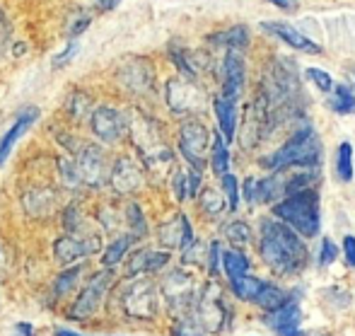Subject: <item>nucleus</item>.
Segmentation results:
<instances>
[{
    "label": "nucleus",
    "instance_id": "nucleus-42",
    "mask_svg": "<svg viewBox=\"0 0 355 336\" xmlns=\"http://www.w3.org/2000/svg\"><path fill=\"white\" fill-rule=\"evenodd\" d=\"M89 22H92V17H89L87 12H80V17H78V19H73V22L66 27V34H68V37H71V39L80 37V34H83L85 29L89 27Z\"/></svg>",
    "mask_w": 355,
    "mask_h": 336
},
{
    "label": "nucleus",
    "instance_id": "nucleus-10",
    "mask_svg": "<svg viewBox=\"0 0 355 336\" xmlns=\"http://www.w3.org/2000/svg\"><path fill=\"white\" fill-rule=\"evenodd\" d=\"M78 172L83 177V184L92 189H99L104 184H112V169L114 165L109 162L107 153L102 145H83V150L78 153Z\"/></svg>",
    "mask_w": 355,
    "mask_h": 336
},
{
    "label": "nucleus",
    "instance_id": "nucleus-29",
    "mask_svg": "<svg viewBox=\"0 0 355 336\" xmlns=\"http://www.w3.org/2000/svg\"><path fill=\"white\" fill-rule=\"evenodd\" d=\"M208 42H211V44H220V47H227L230 51H237V49H244L249 44V32H247V27L237 24V27H230L227 32L213 34Z\"/></svg>",
    "mask_w": 355,
    "mask_h": 336
},
{
    "label": "nucleus",
    "instance_id": "nucleus-19",
    "mask_svg": "<svg viewBox=\"0 0 355 336\" xmlns=\"http://www.w3.org/2000/svg\"><path fill=\"white\" fill-rule=\"evenodd\" d=\"M119 83L131 94H145L153 90V68L145 61H131L119 70Z\"/></svg>",
    "mask_w": 355,
    "mask_h": 336
},
{
    "label": "nucleus",
    "instance_id": "nucleus-9",
    "mask_svg": "<svg viewBox=\"0 0 355 336\" xmlns=\"http://www.w3.org/2000/svg\"><path fill=\"white\" fill-rule=\"evenodd\" d=\"M179 150H182L184 160L191 165V169L201 172L206 167L208 160V150H211V135H208L206 126L196 119H189L182 124L179 128Z\"/></svg>",
    "mask_w": 355,
    "mask_h": 336
},
{
    "label": "nucleus",
    "instance_id": "nucleus-39",
    "mask_svg": "<svg viewBox=\"0 0 355 336\" xmlns=\"http://www.w3.org/2000/svg\"><path fill=\"white\" fill-rule=\"evenodd\" d=\"M338 257V247L334 244V240L324 237L322 240V247H319V264L322 267H329V264H334Z\"/></svg>",
    "mask_w": 355,
    "mask_h": 336
},
{
    "label": "nucleus",
    "instance_id": "nucleus-27",
    "mask_svg": "<svg viewBox=\"0 0 355 336\" xmlns=\"http://www.w3.org/2000/svg\"><path fill=\"white\" fill-rule=\"evenodd\" d=\"M227 140H225L223 133L215 131L213 140H211V167L215 172V177H225L230 174V150H227Z\"/></svg>",
    "mask_w": 355,
    "mask_h": 336
},
{
    "label": "nucleus",
    "instance_id": "nucleus-23",
    "mask_svg": "<svg viewBox=\"0 0 355 336\" xmlns=\"http://www.w3.org/2000/svg\"><path fill=\"white\" fill-rule=\"evenodd\" d=\"M24 210L37 220H44L56 210V194L51 189H32L24 194Z\"/></svg>",
    "mask_w": 355,
    "mask_h": 336
},
{
    "label": "nucleus",
    "instance_id": "nucleus-40",
    "mask_svg": "<svg viewBox=\"0 0 355 336\" xmlns=\"http://www.w3.org/2000/svg\"><path fill=\"white\" fill-rule=\"evenodd\" d=\"M307 78L312 80L314 85H317L322 92H329V90L334 87V83H331V75L329 73H324V70H319V68H309L307 70Z\"/></svg>",
    "mask_w": 355,
    "mask_h": 336
},
{
    "label": "nucleus",
    "instance_id": "nucleus-7",
    "mask_svg": "<svg viewBox=\"0 0 355 336\" xmlns=\"http://www.w3.org/2000/svg\"><path fill=\"white\" fill-rule=\"evenodd\" d=\"M159 293H162L167 308L172 310L174 319L189 317V312L193 310L198 298L196 283H193V276L187 274L184 269H172L159 283Z\"/></svg>",
    "mask_w": 355,
    "mask_h": 336
},
{
    "label": "nucleus",
    "instance_id": "nucleus-13",
    "mask_svg": "<svg viewBox=\"0 0 355 336\" xmlns=\"http://www.w3.org/2000/svg\"><path fill=\"white\" fill-rule=\"evenodd\" d=\"M89 128L102 143H119L126 133L128 124L119 109L114 107H97L89 114Z\"/></svg>",
    "mask_w": 355,
    "mask_h": 336
},
{
    "label": "nucleus",
    "instance_id": "nucleus-2",
    "mask_svg": "<svg viewBox=\"0 0 355 336\" xmlns=\"http://www.w3.org/2000/svg\"><path fill=\"white\" fill-rule=\"evenodd\" d=\"M263 169H271L276 172H288L290 167H307L314 169L322 162V143H319V135L314 133L312 126L297 128L278 150H273L271 155H263L261 160Z\"/></svg>",
    "mask_w": 355,
    "mask_h": 336
},
{
    "label": "nucleus",
    "instance_id": "nucleus-49",
    "mask_svg": "<svg viewBox=\"0 0 355 336\" xmlns=\"http://www.w3.org/2000/svg\"><path fill=\"white\" fill-rule=\"evenodd\" d=\"M15 329H17V332H22L24 336H34V327H32V324H24V322H19Z\"/></svg>",
    "mask_w": 355,
    "mask_h": 336
},
{
    "label": "nucleus",
    "instance_id": "nucleus-5",
    "mask_svg": "<svg viewBox=\"0 0 355 336\" xmlns=\"http://www.w3.org/2000/svg\"><path fill=\"white\" fill-rule=\"evenodd\" d=\"M193 319L203 329V334H220L232 324V308L225 298V290L215 280H208L198 290L196 305H193Z\"/></svg>",
    "mask_w": 355,
    "mask_h": 336
},
{
    "label": "nucleus",
    "instance_id": "nucleus-28",
    "mask_svg": "<svg viewBox=\"0 0 355 336\" xmlns=\"http://www.w3.org/2000/svg\"><path fill=\"white\" fill-rule=\"evenodd\" d=\"M230 288H232V293H234V298H237V300H244V303H257L259 293H261V288H263V278L247 274L244 278L232 280V283H230Z\"/></svg>",
    "mask_w": 355,
    "mask_h": 336
},
{
    "label": "nucleus",
    "instance_id": "nucleus-8",
    "mask_svg": "<svg viewBox=\"0 0 355 336\" xmlns=\"http://www.w3.org/2000/svg\"><path fill=\"white\" fill-rule=\"evenodd\" d=\"M114 285V271L112 269H102L92 276V280H87L83 290H80L78 300L73 303L68 319L73 322H85L87 317H94L102 308L104 298H107L109 288Z\"/></svg>",
    "mask_w": 355,
    "mask_h": 336
},
{
    "label": "nucleus",
    "instance_id": "nucleus-14",
    "mask_svg": "<svg viewBox=\"0 0 355 336\" xmlns=\"http://www.w3.org/2000/svg\"><path fill=\"white\" fill-rule=\"evenodd\" d=\"M157 237H159V242H162L164 247L182 249V252H187V249L196 242V237H193V228H191V223H189V218L184 213L174 215V218H169L167 223L159 225Z\"/></svg>",
    "mask_w": 355,
    "mask_h": 336
},
{
    "label": "nucleus",
    "instance_id": "nucleus-17",
    "mask_svg": "<svg viewBox=\"0 0 355 336\" xmlns=\"http://www.w3.org/2000/svg\"><path fill=\"white\" fill-rule=\"evenodd\" d=\"M247 83V68H244V58L239 51H227L223 66V97L234 99L237 102L239 94Z\"/></svg>",
    "mask_w": 355,
    "mask_h": 336
},
{
    "label": "nucleus",
    "instance_id": "nucleus-45",
    "mask_svg": "<svg viewBox=\"0 0 355 336\" xmlns=\"http://www.w3.org/2000/svg\"><path fill=\"white\" fill-rule=\"evenodd\" d=\"M343 259L351 269H355V237L353 235H346L343 237Z\"/></svg>",
    "mask_w": 355,
    "mask_h": 336
},
{
    "label": "nucleus",
    "instance_id": "nucleus-1",
    "mask_svg": "<svg viewBox=\"0 0 355 336\" xmlns=\"http://www.w3.org/2000/svg\"><path fill=\"white\" fill-rule=\"evenodd\" d=\"M259 254L276 276H300L309 264V252L302 235H297L283 220L261 218Z\"/></svg>",
    "mask_w": 355,
    "mask_h": 336
},
{
    "label": "nucleus",
    "instance_id": "nucleus-30",
    "mask_svg": "<svg viewBox=\"0 0 355 336\" xmlns=\"http://www.w3.org/2000/svg\"><path fill=\"white\" fill-rule=\"evenodd\" d=\"M329 107L336 114H355V92L351 85H334V94L329 99Z\"/></svg>",
    "mask_w": 355,
    "mask_h": 336
},
{
    "label": "nucleus",
    "instance_id": "nucleus-21",
    "mask_svg": "<svg viewBox=\"0 0 355 336\" xmlns=\"http://www.w3.org/2000/svg\"><path fill=\"white\" fill-rule=\"evenodd\" d=\"M266 32L276 34L278 39H283L288 47H293L295 51H304V53H322V47H319L317 42H312V39H307L304 34H300L295 27H290V24L285 22H263L261 24Z\"/></svg>",
    "mask_w": 355,
    "mask_h": 336
},
{
    "label": "nucleus",
    "instance_id": "nucleus-47",
    "mask_svg": "<svg viewBox=\"0 0 355 336\" xmlns=\"http://www.w3.org/2000/svg\"><path fill=\"white\" fill-rule=\"evenodd\" d=\"M119 3H121V0H94V8L102 10V12H109V10H114Z\"/></svg>",
    "mask_w": 355,
    "mask_h": 336
},
{
    "label": "nucleus",
    "instance_id": "nucleus-48",
    "mask_svg": "<svg viewBox=\"0 0 355 336\" xmlns=\"http://www.w3.org/2000/svg\"><path fill=\"white\" fill-rule=\"evenodd\" d=\"M268 3H273L276 8H281V10H293L300 0H268Z\"/></svg>",
    "mask_w": 355,
    "mask_h": 336
},
{
    "label": "nucleus",
    "instance_id": "nucleus-16",
    "mask_svg": "<svg viewBox=\"0 0 355 336\" xmlns=\"http://www.w3.org/2000/svg\"><path fill=\"white\" fill-rule=\"evenodd\" d=\"M169 259L172 257H169L167 249H150V247L136 249V252L128 257L126 276L128 278H136V276H150V274H155V271L167 267Z\"/></svg>",
    "mask_w": 355,
    "mask_h": 336
},
{
    "label": "nucleus",
    "instance_id": "nucleus-41",
    "mask_svg": "<svg viewBox=\"0 0 355 336\" xmlns=\"http://www.w3.org/2000/svg\"><path fill=\"white\" fill-rule=\"evenodd\" d=\"M172 187H174V196H177V201H187V199H189V177H187V174L174 172Z\"/></svg>",
    "mask_w": 355,
    "mask_h": 336
},
{
    "label": "nucleus",
    "instance_id": "nucleus-26",
    "mask_svg": "<svg viewBox=\"0 0 355 336\" xmlns=\"http://www.w3.org/2000/svg\"><path fill=\"white\" fill-rule=\"evenodd\" d=\"M136 242H138V237H136V235H133V233L119 235L116 240H112V244H109L107 252H104V257H102L104 269H114V267H116V264H121L123 259H126L128 249H131Z\"/></svg>",
    "mask_w": 355,
    "mask_h": 336
},
{
    "label": "nucleus",
    "instance_id": "nucleus-22",
    "mask_svg": "<svg viewBox=\"0 0 355 336\" xmlns=\"http://www.w3.org/2000/svg\"><path fill=\"white\" fill-rule=\"evenodd\" d=\"M213 112H215V119H218L220 133L225 135L227 143H232L234 135H237V102L220 94V97L213 99Z\"/></svg>",
    "mask_w": 355,
    "mask_h": 336
},
{
    "label": "nucleus",
    "instance_id": "nucleus-32",
    "mask_svg": "<svg viewBox=\"0 0 355 336\" xmlns=\"http://www.w3.org/2000/svg\"><path fill=\"white\" fill-rule=\"evenodd\" d=\"M66 112L71 119L80 121V119H85L89 112H92V99H89L85 92H73L66 102Z\"/></svg>",
    "mask_w": 355,
    "mask_h": 336
},
{
    "label": "nucleus",
    "instance_id": "nucleus-36",
    "mask_svg": "<svg viewBox=\"0 0 355 336\" xmlns=\"http://www.w3.org/2000/svg\"><path fill=\"white\" fill-rule=\"evenodd\" d=\"M63 228H66L68 235H80L85 230V215L80 210V205L71 203L66 210H63Z\"/></svg>",
    "mask_w": 355,
    "mask_h": 336
},
{
    "label": "nucleus",
    "instance_id": "nucleus-44",
    "mask_svg": "<svg viewBox=\"0 0 355 336\" xmlns=\"http://www.w3.org/2000/svg\"><path fill=\"white\" fill-rule=\"evenodd\" d=\"M78 44H75V42H71V44H68V47L66 49H63V51L61 53H56V56H53V68H63V66H66V63L68 61H71V58L75 56V53H78Z\"/></svg>",
    "mask_w": 355,
    "mask_h": 336
},
{
    "label": "nucleus",
    "instance_id": "nucleus-4",
    "mask_svg": "<svg viewBox=\"0 0 355 336\" xmlns=\"http://www.w3.org/2000/svg\"><path fill=\"white\" fill-rule=\"evenodd\" d=\"M128 131H131L136 150L141 153L145 169L153 172L155 177H162V174L172 167L174 155H172V150L164 145L157 124L150 121V119H145V117H138L128 124Z\"/></svg>",
    "mask_w": 355,
    "mask_h": 336
},
{
    "label": "nucleus",
    "instance_id": "nucleus-37",
    "mask_svg": "<svg viewBox=\"0 0 355 336\" xmlns=\"http://www.w3.org/2000/svg\"><path fill=\"white\" fill-rule=\"evenodd\" d=\"M126 218H128V228H131V233L136 235V237H143L145 235V215H143L141 205L128 203L126 205Z\"/></svg>",
    "mask_w": 355,
    "mask_h": 336
},
{
    "label": "nucleus",
    "instance_id": "nucleus-3",
    "mask_svg": "<svg viewBox=\"0 0 355 336\" xmlns=\"http://www.w3.org/2000/svg\"><path fill=\"white\" fill-rule=\"evenodd\" d=\"M273 215L278 220H283L285 225L295 230L302 237H314L319 235V194L314 189H304V192L290 194L285 196L281 203L273 205Z\"/></svg>",
    "mask_w": 355,
    "mask_h": 336
},
{
    "label": "nucleus",
    "instance_id": "nucleus-12",
    "mask_svg": "<svg viewBox=\"0 0 355 336\" xmlns=\"http://www.w3.org/2000/svg\"><path fill=\"white\" fill-rule=\"evenodd\" d=\"M167 104L174 114H196L201 112L203 90L196 85V80L174 78L167 83Z\"/></svg>",
    "mask_w": 355,
    "mask_h": 336
},
{
    "label": "nucleus",
    "instance_id": "nucleus-20",
    "mask_svg": "<svg viewBox=\"0 0 355 336\" xmlns=\"http://www.w3.org/2000/svg\"><path fill=\"white\" fill-rule=\"evenodd\" d=\"M39 119V109L37 107H24L22 112L17 114V119H15V124L10 126V131L0 138V167L5 165V160L10 158V153H12L15 143H17L19 138H22V133L27 131L29 126H32L34 121Z\"/></svg>",
    "mask_w": 355,
    "mask_h": 336
},
{
    "label": "nucleus",
    "instance_id": "nucleus-31",
    "mask_svg": "<svg viewBox=\"0 0 355 336\" xmlns=\"http://www.w3.org/2000/svg\"><path fill=\"white\" fill-rule=\"evenodd\" d=\"M353 169H355V160H353V145L351 143H341L336 153V177L343 184L353 182Z\"/></svg>",
    "mask_w": 355,
    "mask_h": 336
},
{
    "label": "nucleus",
    "instance_id": "nucleus-46",
    "mask_svg": "<svg viewBox=\"0 0 355 336\" xmlns=\"http://www.w3.org/2000/svg\"><path fill=\"white\" fill-rule=\"evenodd\" d=\"M187 177H189V199H196L198 196V189H201V172L191 169Z\"/></svg>",
    "mask_w": 355,
    "mask_h": 336
},
{
    "label": "nucleus",
    "instance_id": "nucleus-24",
    "mask_svg": "<svg viewBox=\"0 0 355 336\" xmlns=\"http://www.w3.org/2000/svg\"><path fill=\"white\" fill-rule=\"evenodd\" d=\"M290 300H295L290 290H285L283 285L273 283V280H263V288H261V293H259V298L254 305H259L263 312H276V310L285 308Z\"/></svg>",
    "mask_w": 355,
    "mask_h": 336
},
{
    "label": "nucleus",
    "instance_id": "nucleus-35",
    "mask_svg": "<svg viewBox=\"0 0 355 336\" xmlns=\"http://www.w3.org/2000/svg\"><path fill=\"white\" fill-rule=\"evenodd\" d=\"M252 228L244 220H232L230 225H225V237L234 244H249L252 242Z\"/></svg>",
    "mask_w": 355,
    "mask_h": 336
},
{
    "label": "nucleus",
    "instance_id": "nucleus-50",
    "mask_svg": "<svg viewBox=\"0 0 355 336\" xmlns=\"http://www.w3.org/2000/svg\"><path fill=\"white\" fill-rule=\"evenodd\" d=\"M56 336H80V334L71 332V329H56Z\"/></svg>",
    "mask_w": 355,
    "mask_h": 336
},
{
    "label": "nucleus",
    "instance_id": "nucleus-25",
    "mask_svg": "<svg viewBox=\"0 0 355 336\" xmlns=\"http://www.w3.org/2000/svg\"><path fill=\"white\" fill-rule=\"evenodd\" d=\"M249 267H252V264H249L247 254H244L239 247L223 249V271H225V276H227L230 283L244 278V276L249 274Z\"/></svg>",
    "mask_w": 355,
    "mask_h": 336
},
{
    "label": "nucleus",
    "instance_id": "nucleus-18",
    "mask_svg": "<svg viewBox=\"0 0 355 336\" xmlns=\"http://www.w3.org/2000/svg\"><path fill=\"white\" fill-rule=\"evenodd\" d=\"M112 187L116 189V194H136L143 187V169L138 167L136 160L131 158H119L114 162L112 169Z\"/></svg>",
    "mask_w": 355,
    "mask_h": 336
},
{
    "label": "nucleus",
    "instance_id": "nucleus-15",
    "mask_svg": "<svg viewBox=\"0 0 355 336\" xmlns=\"http://www.w3.org/2000/svg\"><path fill=\"white\" fill-rule=\"evenodd\" d=\"M266 324L276 332V336H307L302 329V310L297 300H290L276 312H266Z\"/></svg>",
    "mask_w": 355,
    "mask_h": 336
},
{
    "label": "nucleus",
    "instance_id": "nucleus-34",
    "mask_svg": "<svg viewBox=\"0 0 355 336\" xmlns=\"http://www.w3.org/2000/svg\"><path fill=\"white\" fill-rule=\"evenodd\" d=\"M198 203H201L203 213H208L211 218H218L225 210V199L220 196L215 189H203V192L198 194Z\"/></svg>",
    "mask_w": 355,
    "mask_h": 336
},
{
    "label": "nucleus",
    "instance_id": "nucleus-33",
    "mask_svg": "<svg viewBox=\"0 0 355 336\" xmlns=\"http://www.w3.org/2000/svg\"><path fill=\"white\" fill-rule=\"evenodd\" d=\"M80 276H83V267H80V264H78V267H68L56 280H53V290H56V295L73 293V288L78 285Z\"/></svg>",
    "mask_w": 355,
    "mask_h": 336
},
{
    "label": "nucleus",
    "instance_id": "nucleus-11",
    "mask_svg": "<svg viewBox=\"0 0 355 336\" xmlns=\"http://www.w3.org/2000/svg\"><path fill=\"white\" fill-rule=\"evenodd\" d=\"M102 249V240L99 235H63L53 242V254L63 267H73V264L83 262L89 254H97Z\"/></svg>",
    "mask_w": 355,
    "mask_h": 336
},
{
    "label": "nucleus",
    "instance_id": "nucleus-6",
    "mask_svg": "<svg viewBox=\"0 0 355 336\" xmlns=\"http://www.w3.org/2000/svg\"><path fill=\"white\" fill-rule=\"evenodd\" d=\"M119 303H121L126 317L131 319H155L159 310V290L155 285L153 278H145V276H136V278H128L121 285V293H119Z\"/></svg>",
    "mask_w": 355,
    "mask_h": 336
},
{
    "label": "nucleus",
    "instance_id": "nucleus-38",
    "mask_svg": "<svg viewBox=\"0 0 355 336\" xmlns=\"http://www.w3.org/2000/svg\"><path fill=\"white\" fill-rule=\"evenodd\" d=\"M220 182H223L225 196H227V208L234 213V210L239 208V184H237V177H234V174H225V177H220Z\"/></svg>",
    "mask_w": 355,
    "mask_h": 336
},
{
    "label": "nucleus",
    "instance_id": "nucleus-43",
    "mask_svg": "<svg viewBox=\"0 0 355 336\" xmlns=\"http://www.w3.org/2000/svg\"><path fill=\"white\" fill-rule=\"evenodd\" d=\"M220 264H223V247H220V242H213L208 247V271H211V276H218Z\"/></svg>",
    "mask_w": 355,
    "mask_h": 336
}]
</instances>
